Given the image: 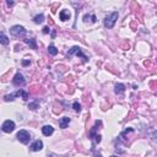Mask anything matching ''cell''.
Returning <instances> with one entry per match:
<instances>
[{
  "instance_id": "cell-1",
  "label": "cell",
  "mask_w": 157,
  "mask_h": 157,
  "mask_svg": "<svg viewBox=\"0 0 157 157\" xmlns=\"http://www.w3.org/2000/svg\"><path fill=\"white\" fill-rule=\"evenodd\" d=\"M118 12L114 11V12H112V14L109 15H107L106 17H104V26H106L107 28H112L113 26L115 25L117 22V20H118Z\"/></svg>"
},
{
  "instance_id": "cell-2",
  "label": "cell",
  "mask_w": 157,
  "mask_h": 157,
  "mask_svg": "<svg viewBox=\"0 0 157 157\" xmlns=\"http://www.w3.org/2000/svg\"><path fill=\"white\" fill-rule=\"evenodd\" d=\"M26 32L27 31L25 30V27H22V26H20V25L12 26V27L10 28V33L15 37H23L26 34Z\"/></svg>"
},
{
  "instance_id": "cell-3",
  "label": "cell",
  "mask_w": 157,
  "mask_h": 157,
  "mask_svg": "<svg viewBox=\"0 0 157 157\" xmlns=\"http://www.w3.org/2000/svg\"><path fill=\"white\" fill-rule=\"evenodd\" d=\"M17 140L21 141L22 144H28L30 140H31V135H30L28 132H26V130H20L19 133H17Z\"/></svg>"
},
{
  "instance_id": "cell-4",
  "label": "cell",
  "mask_w": 157,
  "mask_h": 157,
  "mask_svg": "<svg viewBox=\"0 0 157 157\" xmlns=\"http://www.w3.org/2000/svg\"><path fill=\"white\" fill-rule=\"evenodd\" d=\"M1 129H3V132H5V133L14 132L15 130V123L12 120H5L1 125Z\"/></svg>"
},
{
  "instance_id": "cell-5",
  "label": "cell",
  "mask_w": 157,
  "mask_h": 157,
  "mask_svg": "<svg viewBox=\"0 0 157 157\" xmlns=\"http://www.w3.org/2000/svg\"><path fill=\"white\" fill-rule=\"evenodd\" d=\"M12 82H14V85H15V86H23V85L26 84V81H25L23 76L21 75L20 72H17L16 75L14 76V78H12Z\"/></svg>"
},
{
  "instance_id": "cell-6",
  "label": "cell",
  "mask_w": 157,
  "mask_h": 157,
  "mask_svg": "<svg viewBox=\"0 0 157 157\" xmlns=\"http://www.w3.org/2000/svg\"><path fill=\"white\" fill-rule=\"evenodd\" d=\"M72 54H76L77 56L80 55L81 58L86 59V55H85L84 53H82V52H81V49H80V48H78V47H72V48H71V49H70V52H69V55H72Z\"/></svg>"
},
{
  "instance_id": "cell-7",
  "label": "cell",
  "mask_w": 157,
  "mask_h": 157,
  "mask_svg": "<svg viewBox=\"0 0 157 157\" xmlns=\"http://www.w3.org/2000/svg\"><path fill=\"white\" fill-rule=\"evenodd\" d=\"M43 149V142L41 140H36L32 145H31V151H41Z\"/></svg>"
},
{
  "instance_id": "cell-8",
  "label": "cell",
  "mask_w": 157,
  "mask_h": 157,
  "mask_svg": "<svg viewBox=\"0 0 157 157\" xmlns=\"http://www.w3.org/2000/svg\"><path fill=\"white\" fill-rule=\"evenodd\" d=\"M42 133H43V135H46V136H50V135L54 133V128L52 125H44L42 128Z\"/></svg>"
},
{
  "instance_id": "cell-9",
  "label": "cell",
  "mask_w": 157,
  "mask_h": 157,
  "mask_svg": "<svg viewBox=\"0 0 157 157\" xmlns=\"http://www.w3.org/2000/svg\"><path fill=\"white\" fill-rule=\"evenodd\" d=\"M70 11L69 10H62L60 11V14H59V17H60V20L62 21H66V20H69L70 19Z\"/></svg>"
},
{
  "instance_id": "cell-10",
  "label": "cell",
  "mask_w": 157,
  "mask_h": 157,
  "mask_svg": "<svg viewBox=\"0 0 157 157\" xmlns=\"http://www.w3.org/2000/svg\"><path fill=\"white\" fill-rule=\"evenodd\" d=\"M69 123H70V118H69V117H64V118H62V119L59 120V125H60V128H62V129L66 128V126L69 125Z\"/></svg>"
},
{
  "instance_id": "cell-11",
  "label": "cell",
  "mask_w": 157,
  "mask_h": 157,
  "mask_svg": "<svg viewBox=\"0 0 157 157\" xmlns=\"http://www.w3.org/2000/svg\"><path fill=\"white\" fill-rule=\"evenodd\" d=\"M25 43H26V44H28L30 47L32 48V49H37V43H36V39H33V38L25 39Z\"/></svg>"
},
{
  "instance_id": "cell-12",
  "label": "cell",
  "mask_w": 157,
  "mask_h": 157,
  "mask_svg": "<svg viewBox=\"0 0 157 157\" xmlns=\"http://www.w3.org/2000/svg\"><path fill=\"white\" fill-rule=\"evenodd\" d=\"M115 93H118V95H120V93H123L124 91H125V86L123 85V84H117L115 85Z\"/></svg>"
},
{
  "instance_id": "cell-13",
  "label": "cell",
  "mask_w": 157,
  "mask_h": 157,
  "mask_svg": "<svg viewBox=\"0 0 157 157\" xmlns=\"http://www.w3.org/2000/svg\"><path fill=\"white\" fill-rule=\"evenodd\" d=\"M0 43L4 46H7L9 44V38L4 34V32H0Z\"/></svg>"
},
{
  "instance_id": "cell-14",
  "label": "cell",
  "mask_w": 157,
  "mask_h": 157,
  "mask_svg": "<svg viewBox=\"0 0 157 157\" xmlns=\"http://www.w3.org/2000/svg\"><path fill=\"white\" fill-rule=\"evenodd\" d=\"M48 53H49L50 55H56L58 54V49H56L55 46H49L48 47Z\"/></svg>"
},
{
  "instance_id": "cell-15",
  "label": "cell",
  "mask_w": 157,
  "mask_h": 157,
  "mask_svg": "<svg viewBox=\"0 0 157 157\" xmlns=\"http://www.w3.org/2000/svg\"><path fill=\"white\" fill-rule=\"evenodd\" d=\"M89 19H91V22H96V21H97V17H96L95 15H85L84 16L85 22H89Z\"/></svg>"
},
{
  "instance_id": "cell-16",
  "label": "cell",
  "mask_w": 157,
  "mask_h": 157,
  "mask_svg": "<svg viewBox=\"0 0 157 157\" xmlns=\"http://www.w3.org/2000/svg\"><path fill=\"white\" fill-rule=\"evenodd\" d=\"M33 21H34V22H36V23H42L43 21H44V15H43V14H41V15H37V16H34Z\"/></svg>"
},
{
  "instance_id": "cell-17",
  "label": "cell",
  "mask_w": 157,
  "mask_h": 157,
  "mask_svg": "<svg viewBox=\"0 0 157 157\" xmlns=\"http://www.w3.org/2000/svg\"><path fill=\"white\" fill-rule=\"evenodd\" d=\"M15 97H17V92L5 96V101H14V99H15Z\"/></svg>"
},
{
  "instance_id": "cell-18",
  "label": "cell",
  "mask_w": 157,
  "mask_h": 157,
  "mask_svg": "<svg viewBox=\"0 0 157 157\" xmlns=\"http://www.w3.org/2000/svg\"><path fill=\"white\" fill-rule=\"evenodd\" d=\"M72 108H74V109H75L76 112H80V111H81V106H80V103H77V102H75V103L72 104Z\"/></svg>"
},
{
  "instance_id": "cell-19",
  "label": "cell",
  "mask_w": 157,
  "mask_h": 157,
  "mask_svg": "<svg viewBox=\"0 0 157 157\" xmlns=\"http://www.w3.org/2000/svg\"><path fill=\"white\" fill-rule=\"evenodd\" d=\"M38 107V103H30L28 108H31V109H36V108Z\"/></svg>"
},
{
  "instance_id": "cell-20",
  "label": "cell",
  "mask_w": 157,
  "mask_h": 157,
  "mask_svg": "<svg viewBox=\"0 0 157 157\" xmlns=\"http://www.w3.org/2000/svg\"><path fill=\"white\" fill-rule=\"evenodd\" d=\"M49 32H50V28H49V27H47V26H46V27L43 28V33H49Z\"/></svg>"
},
{
  "instance_id": "cell-21",
  "label": "cell",
  "mask_w": 157,
  "mask_h": 157,
  "mask_svg": "<svg viewBox=\"0 0 157 157\" xmlns=\"http://www.w3.org/2000/svg\"><path fill=\"white\" fill-rule=\"evenodd\" d=\"M28 64H31V60H23V62H22V65H25V66H26V65H28Z\"/></svg>"
},
{
  "instance_id": "cell-22",
  "label": "cell",
  "mask_w": 157,
  "mask_h": 157,
  "mask_svg": "<svg viewBox=\"0 0 157 157\" xmlns=\"http://www.w3.org/2000/svg\"><path fill=\"white\" fill-rule=\"evenodd\" d=\"M7 5L9 6H12V5H14V1H7Z\"/></svg>"
},
{
  "instance_id": "cell-23",
  "label": "cell",
  "mask_w": 157,
  "mask_h": 157,
  "mask_svg": "<svg viewBox=\"0 0 157 157\" xmlns=\"http://www.w3.org/2000/svg\"><path fill=\"white\" fill-rule=\"evenodd\" d=\"M112 157H118V156H112Z\"/></svg>"
}]
</instances>
